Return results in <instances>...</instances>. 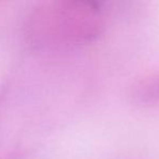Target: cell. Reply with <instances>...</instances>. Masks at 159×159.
Returning <instances> with one entry per match:
<instances>
[{
    "label": "cell",
    "mask_w": 159,
    "mask_h": 159,
    "mask_svg": "<svg viewBox=\"0 0 159 159\" xmlns=\"http://www.w3.org/2000/svg\"><path fill=\"white\" fill-rule=\"evenodd\" d=\"M132 98L137 104H152L159 100V75L144 80L133 89Z\"/></svg>",
    "instance_id": "1"
}]
</instances>
